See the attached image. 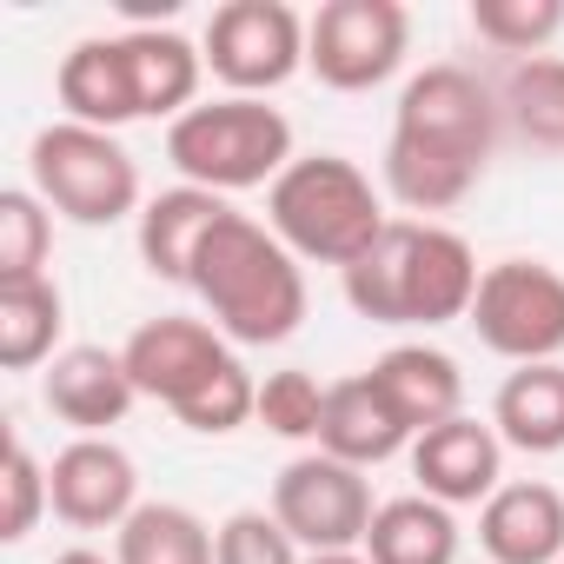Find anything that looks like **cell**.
Wrapping results in <instances>:
<instances>
[{
	"label": "cell",
	"mask_w": 564,
	"mask_h": 564,
	"mask_svg": "<svg viewBox=\"0 0 564 564\" xmlns=\"http://www.w3.org/2000/svg\"><path fill=\"white\" fill-rule=\"evenodd\" d=\"M54 252V213L34 186H8L0 193V286L8 279H41Z\"/></svg>",
	"instance_id": "cell-26"
},
{
	"label": "cell",
	"mask_w": 564,
	"mask_h": 564,
	"mask_svg": "<svg viewBox=\"0 0 564 564\" xmlns=\"http://www.w3.org/2000/svg\"><path fill=\"white\" fill-rule=\"evenodd\" d=\"M232 206L219 199V193H206V186H166V193H153L147 206H140V219H133V239H140V265L153 272V279H166V286H186V272H193V252L206 246V232L226 219Z\"/></svg>",
	"instance_id": "cell-18"
},
{
	"label": "cell",
	"mask_w": 564,
	"mask_h": 564,
	"mask_svg": "<svg viewBox=\"0 0 564 564\" xmlns=\"http://www.w3.org/2000/svg\"><path fill=\"white\" fill-rule=\"evenodd\" d=\"M471 34L491 54L531 61L564 34V0H471Z\"/></svg>",
	"instance_id": "cell-25"
},
{
	"label": "cell",
	"mask_w": 564,
	"mask_h": 564,
	"mask_svg": "<svg viewBox=\"0 0 564 564\" xmlns=\"http://www.w3.org/2000/svg\"><path fill=\"white\" fill-rule=\"evenodd\" d=\"M8 511H0V538L8 544H21V538H34V524H41V511H54V491H47V465L28 452V438H8Z\"/></svg>",
	"instance_id": "cell-29"
},
{
	"label": "cell",
	"mask_w": 564,
	"mask_h": 564,
	"mask_svg": "<svg viewBox=\"0 0 564 564\" xmlns=\"http://www.w3.org/2000/svg\"><path fill=\"white\" fill-rule=\"evenodd\" d=\"M206 74L226 94L265 100L272 87H286L306 67V14L286 0H226L206 21Z\"/></svg>",
	"instance_id": "cell-9"
},
{
	"label": "cell",
	"mask_w": 564,
	"mask_h": 564,
	"mask_svg": "<svg viewBox=\"0 0 564 564\" xmlns=\"http://www.w3.org/2000/svg\"><path fill=\"white\" fill-rule=\"evenodd\" d=\"M412 14L399 0H326L306 21V74L333 94H372L405 67Z\"/></svg>",
	"instance_id": "cell-11"
},
{
	"label": "cell",
	"mask_w": 564,
	"mask_h": 564,
	"mask_svg": "<svg viewBox=\"0 0 564 564\" xmlns=\"http://www.w3.org/2000/svg\"><path fill=\"white\" fill-rule=\"evenodd\" d=\"M458 518L452 505L425 498V491H405V498H386L372 511V531H366V564H458Z\"/></svg>",
	"instance_id": "cell-21"
},
{
	"label": "cell",
	"mask_w": 564,
	"mask_h": 564,
	"mask_svg": "<svg viewBox=\"0 0 564 564\" xmlns=\"http://www.w3.org/2000/svg\"><path fill=\"white\" fill-rule=\"evenodd\" d=\"M252 419L272 432V438H293V445H319V419H326V386L306 372V366H286V372H265L259 379V405Z\"/></svg>",
	"instance_id": "cell-27"
},
{
	"label": "cell",
	"mask_w": 564,
	"mask_h": 564,
	"mask_svg": "<svg viewBox=\"0 0 564 564\" xmlns=\"http://www.w3.org/2000/svg\"><path fill=\"white\" fill-rule=\"evenodd\" d=\"M412 478L438 505H485L505 485V438H498V425L458 412V419L419 432L412 438Z\"/></svg>",
	"instance_id": "cell-13"
},
{
	"label": "cell",
	"mask_w": 564,
	"mask_h": 564,
	"mask_svg": "<svg viewBox=\"0 0 564 564\" xmlns=\"http://www.w3.org/2000/svg\"><path fill=\"white\" fill-rule=\"evenodd\" d=\"M140 399H160L186 432L199 438H226L252 419L259 405V379L246 372L239 346L213 326V319H186V313H160L147 326L127 333L120 346Z\"/></svg>",
	"instance_id": "cell-4"
},
{
	"label": "cell",
	"mask_w": 564,
	"mask_h": 564,
	"mask_svg": "<svg viewBox=\"0 0 564 564\" xmlns=\"http://www.w3.org/2000/svg\"><path fill=\"white\" fill-rule=\"evenodd\" d=\"M54 518L74 531H120L147 498H140V465L113 438H74L47 465Z\"/></svg>",
	"instance_id": "cell-12"
},
{
	"label": "cell",
	"mask_w": 564,
	"mask_h": 564,
	"mask_svg": "<svg viewBox=\"0 0 564 564\" xmlns=\"http://www.w3.org/2000/svg\"><path fill=\"white\" fill-rule=\"evenodd\" d=\"M372 379L392 399V412L412 425V438L465 412V372H458V359L445 346H425V339L392 346L386 359H372Z\"/></svg>",
	"instance_id": "cell-19"
},
{
	"label": "cell",
	"mask_w": 564,
	"mask_h": 564,
	"mask_svg": "<svg viewBox=\"0 0 564 564\" xmlns=\"http://www.w3.org/2000/svg\"><path fill=\"white\" fill-rule=\"evenodd\" d=\"M28 180L47 199V213L74 219V226H120L140 219V166L120 147V133L80 127V120H54L28 140Z\"/></svg>",
	"instance_id": "cell-7"
},
{
	"label": "cell",
	"mask_w": 564,
	"mask_h": 564,
	"mask_svg": "<svg viewBox=\"0 0 564 564\" xmlns=\"http://www.w3.org/2000/svg\"><path fill=\"white\" fill-rule=\"evenodd\" d=\"M213 564H306V551L286 538V524H279L272 511H232L219 524Z\"/></svg>",
	"instance_id": "cell-28"
},
{
	"label": "cell",
	"mask_w": 564,
	"mask_h": 564,
	"mask_svg": "<svg viewBox=\"0 0 564 564\" xmlns=\"http://www.w3.org/2000/svg\"><path fill=\"white\" fill-rule=\"evenodd\" d=\"M306 564H366V551H326V557H306Z\"/></svg>",
	"instance_id": "cell-31"
},
{
	"label": "cell",
	"mask_w": 564,
	"mask_h": 564,
	"mask_svg": "<svg viewBox=\"0 0 564 564\" xmlns=\"http://www.w3.org/2000/svg\"><path fill=\"white\" fill-rule=\"evenodd\" d=\"M478 252L465 246V232L438 226V219H392L372 252L359 265L339 272L346 306L372 326H452L471 319L478 300Z\"/></svg>",
	"instance_id": "cell-2"
},
{
	"label": "cell",
	"mask_w": 564,
	"mask_h": 564,
	"mask_svg": "<svg viewBox=\"0 0 564 564\" xmlns=\"http://www.w3.org/2000/svg\"><path fill=\"white\" fill-rule=\"evenodd\" d=\"M485 352L511 366H551L564 359V272L544 259H498L478 279L471 319Z\"/></svg>",
	"instance_id": "cell-8"
},
{
	"label": "cell",
	"mask_w": 564,
	"mask_h": 564,
	"mask_svg": "<svg viewBox=\"0 0 564 564\" xmlns=\"http://www.w3.org/2000/svg\"><path fill=\"white\" fill-rule=\"evenodd\" d=\"M265 226L279 232L300 265H359L372 239L392 226L386 193L372 173L346 153H300L286 173L265 186Z\"/></svg>",
	"instance_id": "cell-5"
},
{
	"label": "cell",
	"mask_w": 564,
	"mask_h": 564,
	"mask_svg": "<svg viewBox=\"0 0 564 564\" xmlns=\"http://www.w3.org/2000/svg\"><path fill=\"white\" fill-rule=\"evenodd\" d=\"M186 293L232 346H279L306 319V265L279 246V232L252 213H226L193 252Z\"/></svg>",
	"instance_id": "cell-3"
},
{
	"label": "cell",
	"mask_w": 564,
	"mask_h": 564,
	"mask_svg": "<svg viewBox=\"0 0 564 564\" xmlns=\"http://www.w3.org/2000/svg\"><path fill=\"white\" fill-rule=\"evenodd\" d=\"M498 94L458 67L438 61L425 74L405 80L399 107H392V140H386V193L405 213H452L458 199H471V186L485 180L491 153H498Z\"/></svg>",
	"instance_id": "cell-1"
},
{
	"label": "cell",
	"mask_w": 564,
	"mask_h": 564,
	"mask_svg": "<svg viewBox=\"0 0 564 564\" xmlns=\"http://www.w3.org/2000/svg\"><path fill=\"white\" fill-rule=\"evenodd\" d=\"M372 478L333 452H300L286 458V471L272 478V518L286 524V538L306 557L326 551H359L372 531Z\"/></svg>",
	"instance_id": "cell-10"
},
{
	"label": "cell",
	"mask_w": 564,
	"mask_h": 564,
	"mask_svg": "<svg viewBox=\"0 0 564 564\" xmlns=\"http://www.w3.org/2000/svg\"><path fill=\"white\" fill-rule=\"evenodd\" d=\"M166 160L186 186H206L226 199V193L272 186L300 153H293V120L279 107L246 100V94H219V100L186 107L166 127Z\"/></svg>",
	"instance_id": "cell-6"
},
{
	"label": "cell",
	"mask_w": 564,
	"mask_h": 564,
	"mask_svg": "<svg viewBox=\"0 0 564 564\" xmlns=\"http://www.w3.org/2000/svg\"><path fill=\"white\" fill-rule=\"evenodd\" d=\"M54 94H61L67 120L100 127V133H120V127L140 120V100H133V74H127L120 34H87V41H74V47L61 54Z\"/></svg>",
	"instance_id": "cell-17"
},
{
	"label": "cell",
	"mask_w": 564,
	"mask_h": 564,
	"mask_svg": "<svg viewBox=\"0 0 564 564\" xmlns=\"http://www.w3.org/2000/svg\"><path fill=\"white\" fill-rule=\"evenodd\" d=\"M61 326H67V300L61 286L41 279H8L0 286V366L8 372H47L61 352Z\"/></svg>",
	"instance_id": "cell-22"
},
{
	"label": "cell",
	"mask_w": 564,
	"mask_h": 564,
	"mask_svg": "<svg viewBox=\"0 0 564 564\" xmlns=\"http://www.w3.org/2000/svg\"><path fill=\"white\" fill-rule=\"evenodd\" d=\"M313 452H333V458L372 471V465L412 452V425L392 412V399L379 392L372 372H352V379L326 386V419H319V445Z\"/></svg>",
	"instance_id": "cell-16"
},
{
	"label": "cell",
	"mask_w": 564,
	"mask_h": 564,
	"mask_svg": "<svg viewBox=\"0 0 564 564\" xmlns=\"http://www.w3.org/2000/svg\"><path fill=\"white\" fill-rule=\"evenodd\" d=\"M219 531L173 498H147L120 531H113V564H213Z\"/></svg>",
	"instance_id": "cell-23"
},
{
	"label": "cell",
	"mask_w": 564,
	"mask_h": 564,
	"mask_svg": "<svg viewBox=\"0 0 564 564\" xmlns=\"http://www.w3.org/2000/svg\"><path fill=\"white\" fill-rule=\"evenodd\" d=\"M54 564H113V557H100V551H87V544H74V551H61Z\"/></svg>",
	"instance_id": "cell-30"
},
{
	"label": "cell",
	"mask_w": 564,
	"mask_h": 564,
	"mask_svg": "<svg viewBox=\"0 0 564 564\" xmlns=\"http://www.w3.org/2000/svg\"><path fill=\"white\" fill-rule=\"evenodd\" d=\"M491 425L511 452H531V458L564 452V359L511 366L498 399H491Z\"/></svg>",
	"instance_id": "cell-20"
},
{
	"label": "cell",
	"mask_w": 564,
	"mask_h": 564,
	"mask_svg": "<svg viewBox=\"0 0 564 564\" xmlns=\"http://www.w3.org/2000/svg\"><path fill=\"white\" fill-rule=\"evenodd\" d=\"M491 94H498V113L518 140H531L544 153H564V61L557 54L511 61Z\"/></svg>",
	"instance_id": "cell-24"
},
{
	"label": "cell",
	"mask_w": 564,
	"mask_h": 564,
	"mask_svg": "<svg viewBox=\"0 0 564 564\" xmlns=\"http://www.w3.org/2000/svg\"><path fill=\"white\" fill-rule=\"evenodd\" d=\"M133 399H140V386H133L127 359L107 346H67L41 372V405L61 425H74V438H107L133 412Z\"/></svg>",
	"instance_id": "cell-14"
},
{
	"label": "cell",
	"mask_w": 564,
	"mask_h": 564,
	"mask_svg": "<svg viewBox=\"0 0 564 564\" xmlns=\"http://www.w3.org/2000/svg\"><path fill=\"white\" fill-rule=\"evenodd\" d=\"M478 544L491 564H564V491L511 478L478 505Z\"/></svg>",
	"instance_id": "cell-15"
}]
</instances>
